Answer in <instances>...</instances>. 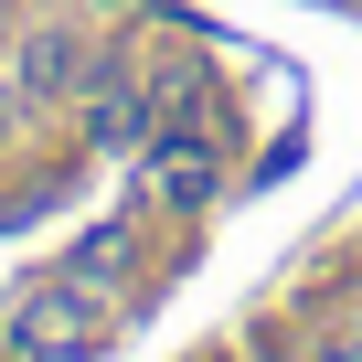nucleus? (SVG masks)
I'll use <instances>...</instances> for the list:
<instances>
[{"mask_svg":"<svg viewBox=\"0 0 362 362\" xmlns=\"http://www.w3.org/2000/svg\"><path fill=\"white\" fill-rule=\"evenodd\" d=\"M11 341H22V351H43V362L96 351V341H107V288H96V277H75V267H64V277H43V288L22 298V330H11Z\"/></svg>","mask_w":362,"mask_h":362,"instance_id":"f257e3e1","label":"nucleus"},{"mask_svg":"<svg viewBox=\"0 0 362 362\" xmlns=\"http://www.w3.org/2000/svg\"><path fill=\"white\" fill-rule=\"evenodd\" d=\"M214 170H224V149H214L203 128H160V139H149V160H139V192H149V203H170V214H192V203L214 192Z\"/></svg>","mask_w":362,"mask_h":362,"instance_id":"f03ea898","label":"nucleus"},{"mask_svg":"<svg viewBox=\"0 0 362 362\" xmlns=\"http://www.w3.org/2000/svg\"><path fill=\"white\" fill-rule=\"evenodd\" d=\"M86 75H96V54H86V33H75V22H43V33L22 43V96H33V107L75 96Z\"/></svg>","mask_w":362,"mask_h":362,"instance_id":"7ed1b4c3","label":"nucleus"},{"mask_svg":"<svg viewBox=\"0 0 362 362\" xmlns=\"http://www.w3.org/2000/svg\"><path fill=\"white\" fill-rule=\"evenodd\" d=\"M139 128H149V96H128V86H96V96H86V139L117 149V139H139Z\"/></svg>","mask_w":362,"mask_h":362,"instance_id":"20e7f679","label":"nucleus"},{"mask_svg":"<svg viewBox=\"0 0 362 362\" xmlns=\"http://www.w3.org/2000/svg\"><path fill=\"white\" fill-rule=\"evenodd\" d=\"M117 267H128V224H107V235H86V245H75V277H96V288H107Z\"/></svg>","mask_w":362,"mask_h":362,"instance_id":"39448f33","label":"nucleus"}]
</instances>
